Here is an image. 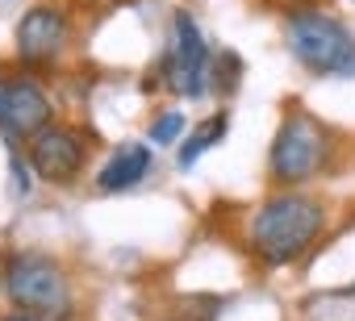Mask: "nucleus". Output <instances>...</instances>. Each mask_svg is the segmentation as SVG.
Returning a JSON list of instances; mask_svg holds the SVG:
<instances>
[{
  "label": "nucleus",
  "mask_w": 355,
  "mask_h": 321,
  "mask_svg": "<svg viewBox=\"0 0 355 321\" xmlns=\"http://www.w3.org/2000/svg\"><path fill=\"white\" fill-rule=\"evenodd\" d=\"M322 230V205L297 192L272 196L255 221H251V246L259 250V259H268L272 267H284L293 259H301L309 250V242Z\"/></svg>",
  "instance_id": "obj_1"
},
{
  "label": "nucleus",
  "mask_w": 355,
  "mask_h": 321,
  "mask_svg": "<svg viewBox=\"0 0 355 321\" xmlns=\"http://www.w3.org/2000/svg\"><path fill=\"white\" fill-rule=\"evenodd\" d=\"M288 55L313 75H355V38L343 21L318 9H297L284 21Z\"/></svg>",
  "instance_id": "obj_2"
},
{
  "label": "nucleus",
  "mask_w": 355,
  "mask_h": 321,
  "mask_svg": "<svg viewBox=\"0 0 355 321\" xmlns=\"http://www.w3.org/2000/svg\"><path fill=\"white\" fill-rule=\"evenodd\" d=\"M0 288L17 304V313H34L42 321H63L71 313L67 275L46 255H13L0 271Z\"/></svg>",
  "instance_id": "obj_3"
},
{
  "label": "nucleus",
  "mask_w": 355,
  "mask_h": 321,
  "mask_svg": "<svg viewBox=\"0 0 355 321\" xmlns=\"http://www.w3.org/2000/svg\"><path fill=\"white\" fill-rule=\"evenodd\" d=\"M322 158H326V134H322V125L313 117H305V113L284 117V125H280V134L272 142V158H268V163H272V180H280V184H305V180L318 176Z\"/></svg>",
  "instance_id": "obj_4"
},
{
  "label": "nucleus",
  "mask_w": 355,
  "mask_h": 321,
  "mask_svg": "<svg viewBox=\"0 0 355 321\" xmlns=\"http://www.w3.org/2000/svg\"><path fill=\"white\" fill-rule=\"evenodd\" d=\"M175 42L167 51V84L175 96H201L205 92V75H209V51H205V38H201V26L189 17V13H175Z\"/></svg>",
  "instance_id": "obj_5"
},
{
  "label": "nucleus",
  "mask_w": 355,
  "mask_h": 321,
  "mask_svg": "<svg viewBox=\"0 0 355 321\" xmlns=\"http://www.w3.org/2000/svg\"><path fill=\"white\" fill-rule=\"evenodd\" d=\"M51 121V100L34 80H5L0 84V129L5 138H26L46 129Z\"/></svg>",
  "instance_id": "obj_6"
},
{
  "label": "nucleus",
  "mask_w": 355,
  "mask_h": 321,
  "mask_svg": "<svg viewBox=\"0 0 355 321\" xmlns=\"http://www.w3.org/2000/svg\"><path fill=\"white\" fill-rule=\"evenodd\" d=\"M80 163H84V150H80L76 134H67L59 125H46V129H38L30 138V167L42 180H51V184L71 180L80 172Z\"/></svg>",
  "instance_id": "obj_7"
},
{
  "label": "nucleus",
  "mask_w": 355,
  "mask_h": 321,
  "mask_svg": "<svg viewBox=\"0 0 355 321\" xmlns=\"http://www.w3.org/2000/svg\"><path fill=\"white\" fill-rule=\"evenodd\" d=\"M63 17L55 9H30L17 21V55L26 63H51L63 46Z\"/></svg>",
  "instance_id": "obj_8"
},
{
  "label": "nucleus",
  "mask_w": 355,
  "mask_h": 321,
  "mask_svg": "<svg viewBox=\"0 0 355 321\" xmlns=\"http://www.w3.org/2000/svg\"><path fill=\"white\" fill-rule=\"evenodd\" d=\"M146 167H150V150L142 146V142H125L109 163L101 167V176H96V184L105 188V192H125V188H134L142 176H146Z\"/></svg>",
  "instance_id": "obj_9"
},
{
  "label": "nucleus",
  "mask_w": 355,
  "mask_h": 321,
  "mask_svg": "<svg viewBox=\"0 0 355 321\" xmlns=\"http://www.w3.org/2000/svg\"><path fill=\"white\" fill-rule=\"evenodd\" d=\"M226 129H230V117H226V113H218V117H209L205 125H197V129H193V138L180 146V167H193V163H197V158H201L214 142H222V134H226Z\"/></svg>",
  "instance_id": "obj_10"
},
{
  "label": "nucleus",
  "mask_w": 355,
  "mask_h": 321,
  "mask_svg": "<svg viewBox=\"0 0 355 321\" xmlns=\"http://www.w3.org/2000/svg\"><path fill=\"white\" fill-rule=\"evenodd\" d=\"M180 134H184V117H180V113H163V117H155V125H150V142H155V146H171Z\"/></svg>",
  "instance_id": "obj_11"
},
{
  "label": "nucleus",
  "mask_w": 355,
  "mask_h": 321,
  "mask_svg": "<svg viewBox=\"0 0 355 321\" xmlns=\"http://www.w3.org/2000/svg\"><path fill=\"white\" fill-rule=\"evenodd\" d=\"M9 167H13V188H9V192H13V196L21 201V196L30 192V176H26V167H21V158H13Z\"/></svg>",
  "instance_id": "obj_12"
},
{
  "label": "nucleus",
  "mask_w": 355,
  "mask_h": 321,
  "mask_svg": "<svg viewBox=\"0 0 355 321\" xmlns=\"http://www.w3.org/2000/svg\"><path fill=\"white\" fill-rule=\"evenodd\" d=\"M5 321H42V317H34V313H13V317H5Z\"/></svg>",
  "instance_id": "obj_13"
},
{
  "label": "nucleus",
  "mask_w": 355,
  "mask_h": 321,
  "mask_svg": "<svg viewBox=\"0 0 355 321\" xmlns=\"http://www.w3.org/2000/svg\"><path fill=\"white\" fill-rule=\"evenodd\" d=\"M351 5H355V0H351Z\"/></svg>",
  "instance_id": "obj_14"
},
{
  "label": "nucleus",
  "mask_w": 355,
  "mask_h": 321,
  "mask_svg": "<svg viewBox=\"0 0 355 321\" xmlns=\"http://www.w3.org/2000/svg\"><path fill=\"white\" fill-rule=\"evenodd\" d=\"M351 292H355V288H351Z\"/></svg>",
  "instance_id": "obj_15"
}]
</instances>
